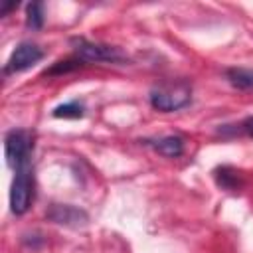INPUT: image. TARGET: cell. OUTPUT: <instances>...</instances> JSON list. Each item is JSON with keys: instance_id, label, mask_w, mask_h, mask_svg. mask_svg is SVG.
Returning <instances> with one entry per match:
<instances>
[{"instance_id": "6da1fadb", "label": "cell", "mask_w": 253, "mask_h": 253, "mask_svg": "<svg viewBox=\"0 0 253 253\" xmlns=\"http://www.w3.org/2000/svg\"><path fill=\"white\" fill-rule=\"evenodd\" d=\"M192 99V87L188 81H172V83H164L156 89L150 91V103L154 109L162 111V113H170V111H178L182 107H186Z\"/></svg>"}, {"instance_id": "7a4b0ae2", "label": "cell", "mask_w": 253, "mask_h": 253, "mask_svg": "<svg viewBox=\"0 0 253 253\" xmlns=\"http://www.w3.org/2000/svg\"><path fill=\"white\" fill-rule=\"evenodd\" d=\"M34 198V180H32V170L28 164L16 168V176L12 182L10 190V208L16 215H22L28 211L30 204Z\"/></svg>"}, {"instance_id": "3957f363", "label": "cell", "mask_w": 253, "mask_h": 253, "mask_svg": "<svg viewBox=\"0 0 253 253\" xmlns=\"http://www.w3.org/2000/svg\"><path fill=\"white\" fill-rule=\"evenodd\" d=\"M71 45L79 55V61H125V53L119 47L107 43H95L85 38H71Z\"/></svg>"}, {"instance_id": "277c9868", "label": "cell", "mask_w": 253, "mask_h": 253, "mask_svg": "<svg viewBox=\"0 0 253 253\" xmlns=\"http://www.w3.org/2000/svg\"><path fill=\"white\" fill-rule=\"evenodd\" d=\"M4 150H6V160L8 166L14 170L28 164L30 156V136L26 130H10L4 138Z\"/></svg>"}, {"instance_id": "5b68a950", "label": "cell", "mask_w": 253, "mask_h": 253, "mask_svg": "<svg viewBox=\"0 0 253 253\" xmlns=\"http://www.w3.org/2000/svg\"><path fill=\"white\" fill-rule=\"evenodd\" d=\"M42 57H43V51H42L36 43L24 42V43H20V45L12 51V55H10V59H8V63H6V67H4V73L26 71V69H30L32 65H36Z\"/></svg>"}, {"instance_id": "8992f818", "label": "cell", "mask_w": 253, "mask_h": 253, "mask_svg": "<svg viewBox=\"0 0 253 253\" xmlns=\"http://www.w3.org/2000/svg\"><path fill=\"white\" fill-rule=\"evenodd\" d=\"M47 217L59 225H69V227H79L87 221V213L79 208L73 206H61V204H53L47 211Z\"/></svg>"}, {"instance_id": "52a82bcc", "label": "cell", "mask_w": 253, "mask_h": 253, "mask_svg": "<svg viewBox=\"0 0 253 253\" xmlns=\"http://www.w3.org/2000/svg\"><path fill=\"white\" fill-rule=\"evenodd\" d=\"M158 154L162 156H168V158H176L184 152V140L180 136H164V138H158V140H152L148 142Z\"/></svg>"}, {"instance_id": "ba28073f", "label": "cell", "mask_w": 253, "mask_h": 253, "mask_svg": "<svg viewBox=\"0 0 253 253\" xmlns=\"http://www.w3.org/2000/svg\"><path fill=\"white\" fill-rule=\"evenodd\" d=\"M227 81L237 89H253V69L243 67H231L225 71Z\"/></svg>"}, {"instance_id": "9c48e42d", "label": "cell", "mask_w": 253, "mask_h": 253, "mask_svg": "<svg viewBox=\"0 0 253 253\" xmlns=\"http://www.w3.org/2000/svg\"><path fill=\"white\" fill-rule=\"evenodd\" d=\"M237 174H239V172L231 170L229 166H221V168L215 170V180H217V184H219L221 188H225V190H237V188L241 186V180H239Z\"/></svg>"}, {"instance_id": "30bf717a", "label": "cell", "mask_w": 253, "mask_h": 253, "mask_svg": "<svg viewBox=\"0 0 253 253\" xmlns=\"http://www.w3.org/2000/svg\"><path fill=\"white\" fill-rule=\"evenodd\" d=\"M26 24H28V28H32V30H40L42 26H43V6L40 4V2H32V4H28V8H26Z\"/></svg>"}, {"instance_id": "8fae6325", "label": "cell", "mask_w": 253, "mask_h": 253, "mask_svg": "<svg viewBox=\"0 0 253 253\" xmlns=\"http://www.w3.org/2000/svg\"><path fill=\"white\" fill-rule=\"evenodd\" d=\"M53 117H57V119H81L83 117V105L77 101L59 105L53 109Z\"/></svg>"}, {"instance_id": "7c38bea8", "label": "cell", "mask_w": 253, "mask_h": 253, "mask_svg": "<svg viewBox=\"0 0 253 253\" xmlns=\"http://www.w3.org/2000/svg\"><path fill=\"white\" fill-rule=\"evenodd\" d=\"M79 65H81V61H73V59L57 61V65H55V67H51V69H49V71H45V73H49V75H55V73H67V71L77 69Z\"/></svg>"}, {"instance_id": "4fadbf2b", "label": "cell", "mask_w": 253, "mask_h": 253, "mask_svg": "<svg viewBox=\"0 0 253 253\" xmlns=\"http://www.w3.org/2000/svg\"><path fill=\"white\" fill-rule=\"evenodd\" d=\"M243 130H245L249 136H253V117H249V119L243 121Z\"/></svg>"}, {"instance_id": "5bb4252c", "label": "cell", "mask_w": 253, "mask_h": 253, "mask_svg": "<svg viewBox=\"0 0 253 253\" xmlns=\"http://www.w3.org/2000/svg\"><path fill=\"white\" fill-rule=\"evenodd\" d=\"M16 6H18V4H16V2H12V4H6V6H4V8H2V16H6V14H8V12H10V10H14V8H16Z\"/></svg>"}]
</instances>
